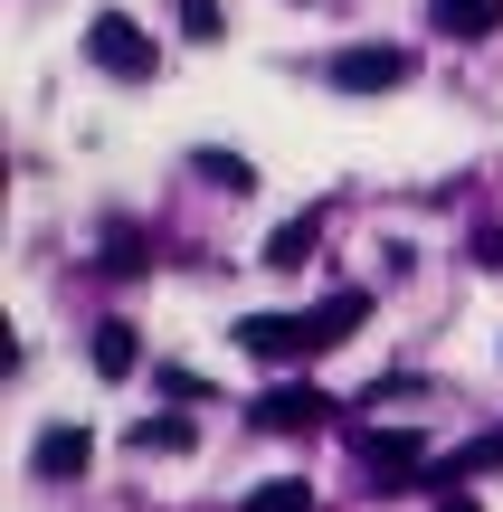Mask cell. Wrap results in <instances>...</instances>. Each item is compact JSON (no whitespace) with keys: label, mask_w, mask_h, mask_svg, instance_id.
<instances>
[{"label":"cell","mask_w":503,"mask_h":512,"mask_svg":"<svg viewBox=\"0 0 503 512\" xmlns=\"http://www.w3.org/2000/svg\"><path fill=\"white\" fill-rule=\"evenodd\" d=\"M133 456H190V446H200V427H190V418H133Z\"/></svg>","instance_id":"cell-10"},{"label":"cell","mask_w":503,"mask_h":512,"mask_svg":"<svg viewBox=\"0 0 503 512\" xmlns=\"http://www.w3.org/2000/svg\"><path fill=\"white\" fill-rule=\"evenodd\" d=\"M437 512H485V503H475V494H437Z\"/></svg>","instance_id":"cell-16"},{"label":"cell","mask_w":503,"mask_h":512,"mask_svg":"<svg viewBox=\"0 0 503 512\" xmlns=\"http://www.w3.org/2000/svg\"><path fill=\"white\" fill-rule=\"evenodd\" d=\"M247 512H314V494H304L295 475H276V484H257V494H247Z\"/></svg>","instance_id":"cell-13"},{"label":"cell","mask_w":503,"mask_h":512,"mask_svg":"<svg viewBox=\"0 0 503 512\" xmlns=\"http://www.w3.org/2000/svg\"><path fill=\"white\" fill-rule=\"evenodd\" d=\"M247 418H257V427H276V437H295V427H323V418H333V399H323L314 380H285V389H266Z\"/></svg>","instance_id":"cell-6"},{"label":"cell","mask_w":503,"mask_h":512,"mask_svg":"<svg viewBox=\"0 0 503 512\" xmlns=\"http://www.w3.org/2000/svg\"><path fill=\"white\" fill-rule=\"evenodd\" d=\"M152 266V238H143V228H114V238H105V275H143Z\"/></svg>","instance_id":"cell-12"},{"label":"cell","mask_w":503,"mask_h":512,"mask_svg":"<svg viewBox=\"0 0 503 512\" xmlns=\"http://www.w3.org/2000/svg\"><path fill=\"white\" fill-rule=\"evenodd\" d=\"M86 465H95V437H86V427H76V418L38 427V446H29V475H38V484H76V475H86Z\"/></svg>","instance_id":"cell-4"},{"label":"cell","mask_w":503,"mask_h":512,"mask_svg":"<svg viewBox=\"0 0 503 512\" xmlns=\"http://www.w3.org/2000/svg\"><path fill=\"white\" fill-rule=\"evenodd\" d=\"M181 29L190 38H228V19H219V0H181Z\"/></svg>","instance_id":"cell-15"},{"label":"cell","mask_w":503,"mask_h":512,"mask_svg":"<svg viewBox=\"0 0 503 512\" xmlns=\"http://www.w3.org/2000/svg\"><path fill=\"white\" fill-rule=\"evenodd\" d=\"M86 351H95V380H133V370H143V332H133L124 313H105Z\"/></svg>","instance_id":"cell-7"},{"label":"cell","mask_w":503,"mask_h":512,"mask_svg":"<svg viewBox=\"0 0 503 512\" xmlns=\"http://www.w3.org/2000/svg\"><path fill=\"white\" fill-rule=\"evenodd\" d=\"M190 171H200L209 190H228V200H247V190H257V162H238V152H190Z\"/></svg>","instance_id":"cell-11"},{"label":"cell","mask_w":503,"mask_h":512,"mask_svg":"<svg viewBox=\"0 0 503 512\" xmlns=\"http://www.w3.org/2000/svg\"><path fill=\"white\" fill-rule=\"evenodd\" d=\"M314 238H323V209H304V219H285L276 238H266V266H276V275H304V256H314Z\"/></svg>","instance_id":"cell-9"},{"label":"cell","mask_w":503,"mask_h":512,"mask_svg":"<svg viewBox=\"0 0 503 512\" xmlns=\"http://www.w3.org/2000/svg\"><path fill=\"white\" fill-rule=\"evenodd\" d=\"M86 57L114 76V86H152V76H162V48H152V29H133L124 10H95V19H86Z\"/></svg>","instance_id":"cell-1"},{"label":"cell","mask_w":503,"mask_h":512,"mask_svg":"<svg viewBox=\"0 0 503 512\" xmlns=\"http://www.w3.org/2000/svg\"><path fill=\"white\" fill-rule=\"evenodd\" d=\"M238 351H257V361H314V313H247L238 323Z\"/></svg>","instance_id":"cell-2"},{"label":"cell","mask_w":503,"mask_h":512,"mask_svg":"<svg viewBox=\"0 0 503 512\" xmlns=\"http://www.w3.org/2000/svg\"><path fill=\"white\" fill-rule=\"evenodd\" d=\"M485 465H503V427H494V437H475V446H466V456H456L437 484H456V475H485Z\"/></svg>","instance_id":"cell-14"},{"label":"cell","mask_w":503,"mask_h":512,"mask_svg":"<svg viewBox=\"0 0 503 512\" xmlns=\"http://www.w3.org/2000/svg\"><path fill=\"white\" fill-rule=\"evenodd\" d=\"M428 29H447V38H494L503 29V0H428Z\"/></svg>","instance_id":"cell-8"},{"label":"cell","mask_w":503,"mask_h":512,"mask_svg":"<svg viewBox=\"0 0 503 512\" xmlns=\"http://www.w3.org/2000/svg\"><path fill=\"white\" fill-rule=\"evenodd\" d=\"M323 76L342 95H390V86H409V48H342Z\"/></svg>","instance_id":"cell-5"},{"label":"cell","mask_w":503,"mask_h":512,"mask_svg":"<svg viewBox=\"0 0 503 512\" xmlns=\"http://www.w3.org/2000/svg\"><path fill=\"white\" fill-rule=\"evenodd\" d=\"M361 456H371V494H418V475H428V437H409V427L361 437Z\"/></svg>","instance_id":"cell-3"}]
</instances>
